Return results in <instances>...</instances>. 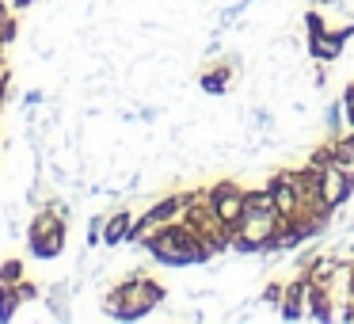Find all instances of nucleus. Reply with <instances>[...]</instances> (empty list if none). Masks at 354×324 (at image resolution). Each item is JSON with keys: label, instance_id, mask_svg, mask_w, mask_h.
Masks as SVG:
<instances>
[{"label": "nucleus", "instance_id": "nucleus-17", "mask_svg": "<svg viewBox=\"0 0 354 324\" xmlns=\"http://www.w3.org/2000/svg\"><path fill=\"white\" fill-rule=\"evenodd\" d=\"M19 278H27V263L19 255H8V260H0V286H16Z\"/></svg>", "mask_w": 354, "mask_h": 324}, {"label": "nucleus", "instance_id": "nucleus-10", "mask_svg": "<svg viewBox=\"0 0 354 324\" xmlns=\"http://www.w3.org/2000/svg\"><path fill=\"white\" fill-rule=\"evenodd\" d=\"M236 69H240V65H232L229 57H221L214 69L198 73V88H202L206 96H225V92L232 88V80H236Z\"/></svg>", "mask_w": 354, "mask_h": 324}, {"label": "nucleus", "instance_id": "nucleus-8", "mask_svg": "<svg viewBox=\"0 0 354 324\" xmlns=\"http://www.w3.org/2000/svg\"><path fill=\"white\" fill-rule=\"evenodd\" d=\"M133 217L138 214H133L130 206H118V210H111V214H103V248H107V252H115V248L126 244Z\"/></svg>", "mask_w": 354, "mask_h": 324}, {"label": "nucleus", "instance_id": "nucleus-14", "mask_svg": "<svg viewBox=\"0 0 354 324\" xmlns=\"http://www.w3.org/2000/svg\"><path fill=\"white\" fill-rule=\"evenodd\" d=\"M149 217H156L160 225L168 222H179V214H183V195H164V199H156L153 206L145 210Z\"/></svg>", "mask_w": 354, "mask_h": 324}, {"label": "nucleus", "instance_id": "nucleus-25", "mask_svg": "<svg viewBox=\"0 0 354 324\" xmlns=\"http://www.w3.org/2000/svg\"><path fill=\"white\" fill-rule=\"evenodd\" d=\"M339 100H343V118H346V130H354V84H346Z\"/></svg>", "mask_w": 354, "mask_h": 324}, {"label": "nucleus", "instance_id": "nucleus-29", "mask_svg": "<svg viewBox=\"0 0 354 324\" xmlns=\"http://www.w3.org/2000/svg\"><path fill=\"white\" fill-rule=\"evenodd\" d=\"M35 4H39V0H12V8L16 12H27V8H35Z\"/></svg>", "mask_w": 354, "mask_h": 324}, {"label": "nucleus", "instance_id": "nucleus-9", "mask_svg": "<svg viewBox=\"0 0 354 324\" xmlns=\"http://www.w3.org/2000/svg\"><path fill=\"white\" fill-rule=\"evenodd\" d=\"M331 313H335V298H331L320 282H313V278L305 275V321L324 324V321H331Z\"/></svg>", "mask_w": 354, "mask_h": 324}, {"label": "nucleus", "instance_id": "nucleus-24", "mask_svg": "<svg viewBox=\"0 0 354 324\" xmlns=\"http://www.w3.org/2000/svg\"><path fill=\"white\" fill-rule=\"evenodd\" d=\"M16 290H19V298H24V305H27V301H39V298H42V286L31 282V278H19Z\"/></svg>", "mask_w": 354, "mask_h": 324}, {"label": "nucleus", "instance_id": "nucleus-20", "mask_svg": "<svg viewBox=\"0 0 354 324\" xmlns=\"http://www.w3.org/2000/svg\"><path fill=\"white\" fill-rule=\"evenodd\" d=\"M84 248L88 252L103 248V214H92V222H88V229H84Z\"/></svg>", "mask_w": 354, "mask_h": 324}, {"label": "nucleus", "instance_id": "nucleus-13", "mask_svg": "<svg viewBox=\"0 0 354 324\" xmlns=\"http://www.w3.org/2000/svg\"><path fill=\"white\" fill-rule=\"evenodd\" d=\"M244 214H278L270 187H244Z\"/></svg>", "mask_w": 354, "mask_h": 324}, {"label": "nucleus", "instance_id": "nucleus-26", "mask_svg": "<svg viewBox=\"0 0 354 324\" xmlns=\"http://www.w3.org/2000/svg\"><path fill=\"white\" fill-rule=\"evenodd\" d=\"M305 27H308V31H324L328 24H324V16L313 8V12H305Z\"/></svg>", "mask_w": 354, "mask_h": 324}, {"label": "nucleus", "instance_id": "nucleus-28", "mask_svg": "<svg viewBox=\"0 0 354 324\" xmlns=\"http://www.w3.org/2000/svg\"><path fill=\"white\" fill-rule=\"evenodd\" d=\"M8 19H12V0H0V35H4Z\"/></svg>", "mask_w": 354, "mask_h": 324}, {"label": "nucleus", "instance_id": "nucleus-18", "mask_svg": "<svg viewBox=\"0 0 354 324\" xmlns=\"http://www.w3.org/2000/svg\"><path fill=\"white\" fill-rule=\"evenodd\" d=\"M343 126H346V118H343V100L328 103V107H324V130H328V138L343 134Z\"/></svg>", "mask_w": 354, "mask_h": 324}, {"label": "nucleus", "instance_id": "nucleus-4", "mask_svg": "<svg viewBox=\"0 0 354 324\" xmlns=\"http://www.w3.org/2000/svg\"><path fill=\"white\" fill-rule=\"evenodd\" d=\"M354 199V168L343 164H328L320 168V202L328 210H343Z\"/></svg>", "mask_w": 354, "mask_h": 324}, {"label": "nucleus", "instance_id": "nucleus-6", "mask_svg": "<svg viewBox=\"0 0 354 324\" xmlns=\"http://www.w3.org/2000/svg\"><path fill=\"white\" fill-rule=\"evenodd\" d=\"M305 50H308V57H313V62L335 65V62H343L346 39H339V31H335V27H324V31H308Z\"/></svg>", "mask_w": 354, "mask_h": 324}, {"label": "nucleus", "instance_id": "nucleus-19", "mask_svg": "<svg viewBox=\"0 0 354 324\" xmlns=\"http://www.w3.org/2000/svg\"><path fill=\"white\" fill-rule=\"evenodd\" d=\"M248 126L259 134H270L274 130V115H270V107H252L248 111Z\"/></svg>", "mask_w": 354, "mask_h": 324}, {"label": "nucleus", "instance_id": "nucleus-23", "mask_svg": "<svg viewBox=\"0 0 354 324\" xmlns=\"http://www.w3.org/2000/svg\"><path fill=\"white\" fill-rule=\"evenodd\" d=\"M282 294H286V282H267L259 290V305H278V301H282Z\"/></svg>", "mask_w": 354, "mask_h": 324}, {"label": "nucleus", "instance_id": "nucleus-7", "mask_svg": "<svg viewBox=\"0 0 354 324\" xmlns=\"http://www.w3.org/2000/svg\"><path fill=\"white\" fill-rule=\"evenodd\" d=\"M73 298H77V290L69 278H54L42 286V305H46L50 321H73Z\"/></svg>", "mask_w": 354, "mask_h": 324}, {"label": "nucleus", "instance_id": "nucleus-31", "mask_svg": "<svg viewBox=\"0 0 354 324\" xmlns=\"http://www.w3.org/2000/svg\"><path fill=\"white\" fill-rule=\"evenodd\" d=\"M351 134H354V130H351Z\"/></svg>", "mask_w": 354, "mask_h": 324}, {"label": "nucleus", "instance_id": "nucleus-11", "mask_svg": "<svg viewBox=\"0 0 354 324\" xmlns=\"http://www.w3.org/2000/svg\"><path fill=\"white\" fill-rule=\"evenodd\" d=\"M278 316L282 321H305V275L301 271L286 282V294L278 301Z\"/></svg>", "mask_w": 354, "mask_h": 324}, {"label": "nucleus", "instance_id": "nucleus-12", "mask_svg": "<svg viewBox=\"0 0 354 324\" xmlns=\"http://www.w3.org/2000/svg\"><path fill=\"white\" fill-rule=\"evenodd\" d=\"M65 240H69V229H57V233H50V237H42V240H27V252H31L35 260L50 263V260H57V255L65 252Z\"/></svg>", "mask_w": 354, "mask_h": 324}, {"label": "nucleus", "instance_id": "nucleus-15", "mask_svg": "<svg viewBox=\"0 0 354 324\" xmlns=\"http://www.w3.org/2000/svg\"><path fill=\"white\" fill-rule=\"evenodd\" d=\"M19 309H24V298H19L16 286H0V324L16 321Z\"/></svg>", "mask_w": 354, "mask_h": 324}, {"label": "nucleus", "instance_id": "nucleus-16", "mask_svg": "<svg viewBox=\"0 0 354 324\" xmlns=\"http://www.w3.org/2000/svg\"><path fill=\"white\" fill-rule=\"evenodd\" d=\"M331 149H335V164H343V168H354V134H335L331 138Z\"/></svg>", "mask_w": 354, "mask_h": 324}, {"label": "nucleus", "instance_id": "nucleus-1", "mask_svg": "<svg viewBox=\"0 0 354 324\" xmlns=\"http://www.w3.org/2000/svg\"><path fill=\"white\" fill-rule=\"evenodd\" d=\"M164 298H168V290L153 275L130 271L103 294V316H111V321H145V316L156 313V305H164Z\"/></svg>", "mask_w": 354, "mask_h": 324}, {"label": "nucleus", "instance_id": "nucleus-22", "mask_svg": "<svg viewBox=\"0 0 354 324\" xmlns=\"http://www.w3.org/2000/svg\"><path fill=\"white\" fill-rule=\"evenodd\" d=\"M320 252H324V248L316 244V240H308V248H305V252H297V255H293V271H308V263H313Z\"/></svg>", "mask_w": 354, "mask_h": 324}, {"label": "nucleus", "instance_id": "nucleus-2", "mask_svg": "<svg viewBox=\"0 0 354 324\" xmlns=\"http://www.w3.org/2000/svg\"><path fill=\"white\" fill-rule=\"evenodd\" d=\"M145 252H149V260L160 263V267H198V263L214 260L206 240H202L187 222L160 225V229L145 240Z\"/></svg>", "mask_w": 354, "mask_h": 324}, {"label": "nucleus", "instance_id": "nucleus-3", "mask_svg": "<svg viewBox=\"0 0 354 324\" xmlns=\"http://www.w3.org/2000/svg\"><path fill=\"white\" fill-rule=\"evenodd\" d=\"M206 202L217 214V222L229 225V229H236L240 217H244V187H240L236 179H217V183H209Z\"/></svg>", "mask_w": 354, "mask_h": 324}, {"label": "nucleus", "instance_id": "nucleus-21", "mask_svg": "<svg viewBox=\"0 0 354 324\" xmlns=\"http://www.w3.org/2000/svg\"><path fill=\"white\" fill-rule=\"evenodd\" d=\"M308 164H316V168H328V164H335V149H331V138L320 141V145L308 153Z\"/></svg>", "mask_w": 354, "mask_h": 324}, {"label": "nucleus", "instance_id": "nucleus-5", "mask_svg": "<svg viewBox=\"0 0 354 324\" xmlns=\"http://www.w3.org/2000/svg\"><path fill=\"white\" fill-rule=\"evenodd\" d=\"M270 195H274V210L282 222H293V217L301 214V191L297 183H293V168H278L274 176L267 179Z\"/></svg>", "mask_w": 354, "mask_h": 324}, {"label": "nucleus", "instance_id": "nucleus-30", "mask_svg": "<svg viewBox=\"0 0 354 324\" xmlns=\"http://www.w3.org/2000/svg\"><path fill=\"white\" fill-rule=\"evenodd\" d=\"M313 4H316V8H328V4H331V8H339L343 0H313Z\"/></svg>", "mask_w": 354, "mask_h": 324}, {"label": "nucleus", "instance_id": "nucleus-27", "mask_svg": "<svg viewBox=\"0 0 354 324\" xmlns=\"http://www.w3.org/2000/svg\"><path fill=\"white\" fill-rule=\"evenodd\" d=\"M42 100H46V96H42L39 88H35V92H24V107H27V111H35V107H39Z\"/></svg>", "mask_w": 354, "mask_h": 324}]
</instances>
